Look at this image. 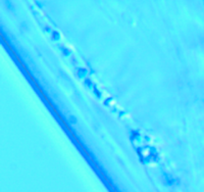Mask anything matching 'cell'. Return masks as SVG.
<instances>
[{"label": "cell", "mask_w": 204, "mask_h": 192, "mask_svg": "<svg viewBox=\"0 0 204 192\" xmlns=\"http://www.w3.org/2000/svg\"><path fill=\"white\" fill-rule=\"evenodd\" d=\"M159 160V155H158V152H157V149L154 147V146H151L149 147V153L147 156H144V160L142 161V163H149L151 161H158Z\"/></svg>", "instance_id": "cell-1"}, {"label": "cell", "mask_w": 204, "mask_h": 192, "mask_svg": "<svg viewBox=\"0 0 204 192\" xmlns=\"http://www.w3.org/2000/svg\"><path fill=\"white\" fill-rule=\"evenodd\" d=\"M88 75V70L86 67H81V66H77L75 68V76L78 79H85L87 78L86 76Z\"/></svg>", "instance_id": "cell-2"}, {"label": "cell", "mask_w": 204, "mask_h": 192, "mask_svg": "<svg viewBox=\"0 0 204 192\" xmlns=\"http://www.w3.org/2000/svg\"><path fill=\"white\" fill-rule=\"evenodd\" d=\"M141 135H140V131L139 130H132L130 133V139L132 142L134 141H140Z\"/></svg>", "instance_id": "cell-3"}, {"label": "cell", "mask_w": 204, "mask_h": 192, "mask_svg": "<svg viewBox=\"0 0 204 192\" xmlns=\"http://www.w3.org/2000/svg\"><path fill=\"white\" fill-rule=\"evenodd\" d=\"M60 39H61V35H60V33L58 32V31L53 30V31L51 32V40H52L53 42H58Z\"/></svg>", "instance_id": "cell-4"}, {"label": "cell", "mask_w": 204, "mask_h": 192, "mask_svg": "<svg viewBox=\"0 0 204 192\" xmlns=\"http://www.w3.org/2000/svg\"><path fill=\"white\" fill-rule=\"evenodd\" d=\"M92 92H93V94H94V95L96 96V98H97V99H101L102 93L99 91V89H98V87H97V84H96V83H94V85H93Z\"/></svg>", "instance_id": "cell-5"}, {"label": "cell", "mask_w": 204, "mask_h": 192, "mask_svg": "<svg viewBox=\"0 0 204 192\" xmlns=\"http://www.w3.org/2000/svg\"><path fill=\"white\" fill-rule=\"evenodd\" d=\"M83 85L87 87L88 89H92L93 88V85H94V83H93V81L91 80V78H89V77H87L84 79L83 81Z\"/></svg>", "instance_id": "cell-6"}, {"label": "cell", "mask_w": 204, "mask_h": 192, "mask_svg": "<svg viewBox=\"0 0 204 192\" xmlns=\"http://www.w3.org/2000/svg\"><path fill=\"white\" fill-rule=\"evenodd\" d=\"M61 54L64 56V57H70L71 56V50L69 48L65 47L62 51H61Z\"/></svg>", "instance_id": "cell-7"}, {"label": "cell", "mask_w": 204, "mask_h": 192, "mask_svg": "<svg viewBox=\"0 0 204 192\" xmlns=\"http://www.w3.org/2000/svg\"><path fill=\"white\" fill-rule=\"evenodd\" d=\"M69 61H70V64H72L74 66H77V65L79 64V60H78V58H77L75 55H71V56L69 57Z\"/></svg>", "instance_id": "cell-8"}, {"label": "cell", "mask_w": 204, "mask_h": 192, "mask_svg": "<svg viewBox=\"0 0 204 192\" xmlns=\"http://www.w3.org/2000/svg\"><path fill=\"white\" fill-rule=\"evenodd\" d=\"M112 97H107V98H105L104 100H103V105H105V106H109V102L110 101H112Z\"/></svg>", "instance_id": "cell-9"}, {"label": "cell", "mask_w": 204, "mask_h": 192, "mask_svg": "<svg viewBox=\"0 0 204 192\" xmlns=\"http://www.w3.org/2000/svg\"><path fill=\"white\" fill-rule=\"evenodd\" d=\"M43 31H44V33H50L51 34V32H52L53 30L51 29V27L49 25H45L44 28H43Z\"/></svg>", "instance_id": "cell-10"}, {"label": "cell", "mask_w": 204, "mask_h": 192, "mask_svg": "<svg viewBox=\"0 0 204 192\" xmlns=\"http://www.w3.org/2000/svg\"><path fill=\"white\" fill-rule=\"evenodd\" d=\"M56 47H58V49H59L60 51H62V50L65 48V46H64V44H62V43H57V44H56Z\"/></svg>", "instance_id": "cell-11"}, {"label": "cell", "mask_w": 204, "mask_h": 192, "mask_svg": "<svg viewBox=\"0 0 204 192\" xmlns=\"http://www.w3.org/2000/svg\"><path fill=\"white\" fill-rule=\"evenodd\" d=\"M69 120L71 121V122H70L71 124H76V123H77V118H76L75 115H69Z\"/></svg>", "instance_id": "cell-12"}, {"label": "cell", "mask_w": 204, "mask_h": 192, "mask_svg": "<svg viewBox=\"0 0 204 192\" xmlns=\"http://www.w3.org/2000/svg\"><path fill=\"white\" fill-rule=\"evenodd\" d=\"M126 114H127V112L120 111V112H119V118H121V116H123V115H126Z\"/></svg>", "instance_id": "cell-13"}, {"label": "cell", "mask_w": 204, "mask_h": 192, "mask_svg": "<svg viewBox=\"0 0 204 192\" xmlns=\"http://www.w3.org/2000/svg\"><path fill=\"white\" fill-rule=\"evenodd\" d=\"M35 3H36V5H38V6H40V8L42 7V4H41V2H39V1H36Z\"/></svg>", "instance_id": "cell-14"}, {"label": "cell", "mask_w": 204, "mask_h": 192, "mask_svg": "<svg viewBox=\"0 0 204 192\" xmlns=\"http://www.w3.org/2000/svg\"><path fill=\"white\" fill-rule=\"evenodd\" d=\"M144 139H145V141H147V142H148V141L150 140V138H149V136H147V135H146V136H144Z\"/></svg>", "instance_id": "cell-15"}]
</instances>
